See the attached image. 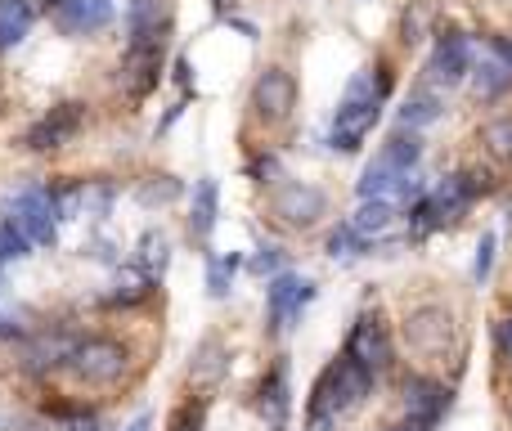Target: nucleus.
Instances as JSON below:
<instances>
[{
  "label": "nucleus",
  "mask_w": 512,
  "mask_h": 431,
  "mask_svg": "<svg viewBox=\"0 0 512 431\" xmlns=\"http://www.w3.org/2000/svg\"><path fill=\"white\" fill-rule=\"evenodd\" d=\"M387 99H391L387 63H373V68L355 72V77L346 81L342 99H337L333 126H328V149L333 153H360V144L369 140V131L378 126Z\"/></svg>",
  "instance_id": "1"
},
{
  "label": "nucleus",
  "mask_w": 512,
  "mask_h": 431,
  "mask_svg": "<svg viewBox=\"0 0 512 431\" xmlns=\"http://www.w3.org/2000/svg\"><path fill=\"white\" fill-rule=\"evenodd\" d=\"M369 391H373V373L364 369V364H355L351 355L342 351V360H333L324 373H319L310 405H315V409H328V414L342 418V414H351V409H360Z\"/></svg>",
  "instance_id": "2"
},
{
  "label": "nucleus",
  "mask_w": 512,
  "mask_h": 431,
  "mask_svg": "<svg viewBox=\"0 0 512 431\" xmlns=\"http://www.w3.org/2000/svg\"><path fill=\"white\" fill-rule=\"evenodd\" d=\"M68 364L86 387H113L126 373V364H131V351L122 342H113V337H81Z\"/></svg>",
  "instance_id": "3"
},
{
  "label": "nucleus",
  "mask_w": 512,
  "mask_h": 431,
  "mask_svg": "<svg viewBox=\"0 0 512 431\" xmlns=\"http://www.w3.org/2000/svg\"><path fill=\"white\" fill-rule=\"evenodd\" d=\"M486 176H477V171H454V176L436 180L432 189H427V207H432V220L436 229L441 225H454V220H463L472 212V203H477L481 194H486Z\"/></svg>",
  "instance_id": "4"
},
{
  "label": "nucleus",
  "mask_w": 512,
  "mask_h": 431,
  "mask_svg": "<svg viewBox=\"0 0 512 431\" xmlns=\"http://www.w3.org/2000/svg\"><path fill=\"white\" fill-rule=\"evenodd\" d=\"M9 220L32 238V247H50L54 229H59V207H54L50 185H32V189L9 198Z\"/></svg>",
  "instance_id": "5"
},
{
  "label": "nucleus",
  "mask_w": 512,
  "mask_h": 431,
  "mask_svg": "<svg viewBox=\"0 0 512 431\" xmlns=\"http://www.w3.org/2000/svg\"><path fill=\"white\" fill-rule=\"evenodd\" d=\"M310 301H315V283L297 279L292 270H279L265 283V319H270V333H283L288 324H297Z\"/></svg>",
  "instance_id": "6"
},
{
  "label": "nucleus",
  "mask_w": 512,
  "mask_h": 431,
  "mask_svg": "<svg viewBox=\"0 0 512 431\" xmlns=\"http://www.w3.org/2000/svg\"><path fill=\"white\" fill-rule=\"evenodd\" d=\"M270 207H274V216H279L283 225L310 229V225H319V220L328 216V194L319 185H310V180H283V185L274 189Z\"/></svg>",
  "instance_id": "7"
},
{
  "label": "nucleus",
  "mask_w": 512,
  "mask_h": 431,
  "mask_svg": "<svg viewBox=\"0 0 512 431\" xmlns=\"http://www.w3.org/2000/svg\"><path fill=\"white\" fill-rule=\"evenodd\" d=\"M292 108H297V77L283 68H261V77L252 86V113L261 122L279 126L292 117Z\"/></svg>",
  "instance_id": "8"
},
{
  "label": "nucleus",
  "mask_w": 512,
  "mask_h": 431,
  "mask_svg": "<svg viewBox=\"0 0 512 431\" xmlns=\"http://www.w3.org/2000/svg\"><path fill=\"white\" fill-rule=\"evenodd\" d=\"M346 355H351L355 364H364L373 378H387L396 355H391V337H387V328L378 324V315L355 319V328L346 333Z\"/></svg>",
  "instance_id": "9"
},
{
  "label": "nucleus",
  "mask_w": 512,
  "mask_h": 431,
  "mask_svg": "<svg viewBox=\"0 0 512 431\" xmlns=\"http://www.w3.org/2000/svg\"><path fill=\"white\" fill-rule=\"evenodd\" d=\"M472 72V45L463 32H441L432 45V54H427V81L432 86H459V81H468Z\"/></svg>",
  "instance_id": "10"
},
{
  "label": "nucleus",
  "mask_w": 512,
  "mask_h": 431,
  "mask_svg": "<svg viewBox=\"0 0 512 431\" xmlns=\"http://www.w3.org/2000/svg\"><path fill=\"white\" fill-rule=\"evenodd\" d=\"M405 337H409V346H414L418 355H445V346H450V337H454L450 310H441V306H418V310H409Z\"/></svg>",
  "instance_id": "11"
},
{
  "label": "nucleus",
  "mask_w": 512,
  "mask_h": 431,
  "mask_svg": "<svg viewBox=\"0 0 512 431\" xmlns=\"http://www.w3.org/2000/svg\"><path fill=\"white\" fill-rule=\"evenodd\" d=\"M81 122H86V108H81V104H54L50 113H45L41 122L27 131V149H32V153L63 149V144L81 131Z\"/></svg>",
  "instance_id": "12"
},
{
  "label": "nucleus",
  "mask_w": 512,
  "mask_h": 431,
  "mask_svg": "<svg viewBox=\"0 0 512 431\" xmlns=\"http://www.w3.org/2000/svg\"><path fill=\"white\" fill-rule=\"evenodd\" d=\"M113 18H117L113 0H54V27L68 36L104 32Z\"/></svg>",
  "instance_id": "13"
},
{
  "label": "nucleus",
  "mask_w": 512,
  "mask_h": 431,
  "mask_svg": "<svg viewBox=\"0 0 512 431\" xmlns=\"http://www.w3.org/2000/svg\"><path fill=\"white\" fill-rule=\"evenodd\" d=\"M162 45H167V36H153V41H131V50H126L122 81H126V90H131L135 99H144L153 86H158V77H162Z\"/></svg>",
  "instance_id": "14"
},
{
  "label": "nucleus",
  "mask_w": 512,
  "mask_h": 431,
  "mask_svg": "<svg viewBox=\"0 0 512 431\" xmlns=\"http://www.w3.org/2000/svg\"><path fill=\"white\" fill-rule=\"evenodd\" d=\"M77 342H81V337H72V333H41V337H32V342H27V351H23V369L32 373V378H45L50 369H59V364L72 360Z\"/></svg>",
  "instance_id": "15"
},
{
  "label": "nucleus",
  "mask_w": 512,
  "mask_h": 431,
  "mask_svg": "<svg viewBox=\"0 0 512 431\" xmlns=\"http://www.w3.org/2000/svg\"><path fill=\"white\" fill-rule=\"evenodd\" d=\"M450 409V391L432 378H409L405 382V418H418V423L436 427Z\"/></svg>",
  "instance_id": "16"
},
{
  "label": "nucleus",
  "mask_w": 512,
  "mask_h": 431,
  "mask_svg": "<svg viewBox=\"0 0 512 431\" xmlns=\"http://www.w3.org/2000/svg\"><path fill=\"white\" fill-rule=\"evenodd\" d=\"M468 77H472V95H477L481 104H495V99H504L512 90V68L504 59H495V54L481 59V63H472Z\"/></svg>",
  "instance_id": "17"
},
{
  "label": "nucleus",
  "mask_w": 512,
  "mask_h": 431,
  "mask_svg": "<svg viewBox=\"0 0 512 431\" xmlns=\"http://www.w3.org/2000/svg\"><path fill=\"white\" fill-rule=\"evenodd\" d=\"M396 117H400V126H409V131H423V126H432L445 117V99L436 95L432 86H418L405 95V104H400Z\"/></svg>",
  "instance_id": "18"
},
{
  "label": "nucleus",
  "mask_w": 512,
  "mask_h": 431,
  "mask_svg": "<svg viewBox=\"0 0 512 431\" xmlns=\"http://www.w3.org/2000/svg\"><path fill=\"white\" fill-rule=\"evenodd\" d=\"M126 32H131V41H153V36H167L171 23H167L162 0H131V5H126Z\"/></svg>",
  "instance_id": "19"
},
{
  "label": "nucleus",
  "mask_w": 512,
  "mask_h": 431,
  "mask_svg": "<svg viewBox=\"0 0 512 431\" xmlns=\"http://www.w3.org/2000/svg\"><path fill=\"white\" fill-rule=\"evenodd\" d=\"M32 18H36L32 0H0V54L14 50L32 32Z\"/></svg>",
  "instance_id": "20"
},
{
  "label": "nucleus",
  "mask_w": 512,
  "mask_h": 431,
  "mask_svg": "<svg viewBox=\"0 0 512 431\" xmlns=\"http://www.w3.org/2000/svg\"><path fill=\"white\" fill-rule=\"evenodd\" d=\"M400 176H409V171H396L378 153V158H373L369 167L360 171V180H355V194H360V198H391V194H396V185H400Z\"/></svg>",
  "instance_id": "21"
},
{
  "label": "nucleus",
  "mask_w": 512,
  "mask_h": 431,
  "mask_svg": "<svg viewBox=\"0 0 512 431\" xmlns=\"http://www.w3.org/2000/svg\"><path fill=\"white\" fill-rule=\"evenodd\" d=\"M216 207H221V189H216V180H198L194 203H189V229H194V238H207L216 229Z\"/></svg>",
  "instance_id": "22"
},
{
  "label": "nucleus",
  "mask_w": 512,
  "mask_h": 431,
  "mask_svg": "<svg viewBox=\"0 0 512 431\" xmlns=\"http://www.w3.org/2000/svg\"><path fill=\"white\" fill-rule=\"evenodd\" d=\"M382 158L391 162L396 171H418V162H423V135L409 131V126H400L396 135H391L387 144H382Z\"/></svg>",
  "instance_id": "23"
},
{
  "label": "nucleus",
  "mask_w": 512,
  "mask_h": 431,
  "mask_svg": "<svg viewBox=\"0 0 512 431\" xmlns=\"http://www.w3.org/2000/svg\"><path fill=\"white\" fill-rule=\"evenodd\" d=\"M391 220H396V203H391V198H360L351 225L360 229L364 238H378V234H387L391 229Z\"/></svg>",
  "instance_id": "24"
},
{
  "label": "nucleus",
  "mask_w": 512,
  "mask_h": 431,
  "mask_svg": "<svg viewBox=\"0 0 512 431\" xmlns=\"http://www.w3.org/2000/svg\"><path fill=\"white\" fill-rule=\"evenodd\" d=\"M324 252L333 256V261H355V256H364V252H369V238H364L360 229L351 225V216H346V220H337V225L328 229V243H324Z\"/></svg>",
  "instance_id": "25"
},
{
  "label": "nucleus",
  "mask_w": 512,
  "mask_h": 431,
  "mask_svg": "<svg viewBox=\"0 0 512 431\" xmlns=\"http://www.w3.org/2000/svg\"><path fill=\"white\" fill-rule=\"evenodd\" d=\"M261 414H270L274 427H283V418H288V364H274L270 378H265V387H261Z\"/></svg>",
  "instance_id": "26"
},
{
  "label": "nucleus",
  "mask_w": 512,
  "mask_h": 431,
  "mask_svg": "<svg viewBox=\"0 0 512 431\" xmlns=\"http://www.w3.org/2000/svg\"><path fill=\"white\" fill-rule=\"evenodd\" d=\"M481 144L490 149V158L512 162V113H499L481 126Z\"/></svg>",
  "instance_id": "27"
},
{
  "label": "nucleus",
  "mask_w": 512,
  "mask_h": 431,
  "mask_svg": "<svg viewBox=\"0 0 512 431\" xmlns=\"http://www.w3.org/2000/svg\"><path fill=\"white\" fill-rule=\"evenodd\" d=\"M239 265H243V256H234V252L230 256H207V292H212V297H230Z\"/></svg>",
  "instance_id": "28"
},
{
  "label": "nucleus",
  "mask_w": 512,
  "mask_h": 431,
  "mask_svg": "<svg viewBox=\"0 0 512 431\" xmlns=\"http://www.w3.org/2000/svg\"><path fill=\"white\" fill-rule=\"evenodd\" d=\"M167 261H171L167 234H162V229H149V234L140 238V270L144 274H162V270H167Z\"/></svg>",
  "instance_id": "29"
},
{
  "label": "nucleus",
  "mask_w": 512,
  "mask_h": 431,
  "mask_svg": "<svg viewBox=\"0 0 512 431\" xmlns=\"http://www.w3.org/2000/svg\"><path fill=\"white\" fill-rule=\"evenodd\" d=\"M180 194H185V189H180L176 176H153V180H144V185L135 189L140 207H167V203H176Z\"/></svg>",
  "instance_id": "30"
},
{
  "label": "nucleus",
  "mask_w": 512,
  "mask_h": 431,
  "mask_svg": "<svg viewBox=\"0 0 512 431\" xmlns=\"http://www.w3.org/2000/svg\"><path fill=\"white\" fill-rule=\"evenodd\" d=\"M32 252V238L23 234V229L14 225V220H0V265H9V261H23V256Z\"/></svg>",
  "instance_id": "31"
},
{
  "label": "nucleus",
  "mask_w": 512,
  "mask_h": 431,
  "mask_svg": "<svg viewBox=\"0 0 512 431\" xmlns=\"http://www.w3.org/2000/svg\"><path fill=\"white\" fill-rule=\"evenodd\" d=\"M221 373H225V351H221V342H203V346H198L194 378H198V382H212V378H221Z\"/></svg>",
  "instance_id": "32"
},
{
  "label": "nucleus",
  "mask_w": 512,
  "mask_h": 431,
  "mask_svg": "<svg viewBox=\"0 0 512 431\" xmlns=\"http://www.w3.org/2000/svg\"><path fill=\"white\" fill-rule=\"evenodd\" d=\"M495 252H499V234H481L477 256H472V279L477 283L490 279V270H495Z\"/></svg>",
  "instance_id": "33"
},
{
  "label": "nucleus",
  "mask_w": 512,
  "mask_h": 431,
  "mask_svg": "<svg viewBox=\"0 0 512 431\" xmlns=\"http://www.w3.org/2000/svg\"><path fill=\"white\" fill-rule=\"evenodd\" d=\"M248 270L256 274V279H274V274H279V270H283V247L265 243V247H261V252H256V256H252V261H248Z\"/></svg>",
  "instance_id": "34"
},
{
  "label": "nucleus",
  "mask_w": 512,
  "mask_h": 431,
  "mask_svg": "<svg viewBox=\"0 0 512 431\" xmlns=\"http://www.w3.org/2000/svg\"><path fill=\"white\" fill-rule=\"evenodd\" d=\"M248 176L261 180V185H274V180H283V167H279V158H274V153H261V158L248 167Z\"/></svg>",
  "instance_id": "35"
},
{
  "label": "nucleus",
  "mask_w": 512,
  "mask_h": 431,
  "mask_svg": "<svg viewBox=\"0 0 512 431\" xmlns=\"http://www.w3.org/2000/svg\"><path fill=\"white\" fill-rule=\"evenodd\" d=\"M306 431H337V414H328V409H315V405H310Z\"/></svg>",
  "instance_id": "36"
},
{
  "label": "nucleus",
  "mask_w": 512,
  "mask_h": 431,
  "mask_svg": "<svg viewBox=\"0 0 512 431\" xmlns=\"http://www.w3.org/2000/svg\"><path fill=\"white\" fill-rule=\"evenodd\" d=\"M68 431H104V423H99L95 414H72V423H68Z\"/></svg>",
  "instance_id": "37"
},
{
  "label": "nucleus",
  "mask_w": 512,
  "mask_h": 431,
  "mask_svg": "<svg viewBox=\"0 0 512 431\" xmlns=\"http://www.w3.org/2000/svg\"><path fill=\"white\" fill-rule=\"evenodd\" d=\"M490 54H495V59H504L512 68V41H508V36H495V41H490Z\"/></svg>",
  "instance_id": "38"
},
{
  "label": "nucleus",
  "mask_w": 512,
  "mask_h": 431,
  "mask_svg": "<svg viewBox=\"0 0 512 431\" xmlns=\"http://www.w3.org/2000/svg\"><path fill=\"white\" fill-rule=\"evenodd\" d=\"M495 337H499V346H504V355H508V360H512V319H499Z\"/></svg>",
  "instance_id": "39"
},
{
  "label": "nucleus",
  "mask_w": 512,
  "mask_h": 431,
  "mask_svg": "<svg viewBox=\"0 0 512 431\" xmlns=\"http://www.w3.org/2000/svg\"><path fill=\"white\" fill-rule=\"evenodd\" d=\"M0 337H23V324L14 315H5V310H0Z\"/></svg>",
  "instance_id": "40"
},
{
  "label": "nucleus",
  "mask_w": 512,
  "mask_h": 431,
  "mask_svg": "<svg viewBox=\"0 0 512 431\" xmlns=\"http://www.w3.org/2000/svg\"><path fill=\"white\" fill-rule=\"evenodd\" d=\"M176 81H180V86H194V77H189V59H176Z\"/></svg>",
  "instance_id": "41"
},
{
  "label": "nucleus",
  "mask_w": 512,
  "mask_h": 431,
  "mask_svg": "<svg viewBox=\"0 0 512 431\" xmlns=\"http://www.w3.org/2000/svg\"><path fill=\"white\" fill-rule=\"evenodd\" d=\"M149 427H153V418H149V414H140V418H135V423L126 427V431H149Z\"/></svg>",
  "instance_id": "42"
},
{
  "label": "nucleus",
  "mask_w": 512,
  "mask_h": 431,
  "mask_svg": "<svg viewBox=\"0 0 512 431\" xmlns=\"http://www.w3.org/2000/svg\"><path fill=\"white\" fill-rule=\"evenodd\" d=\"M0 288H5V265H0Z\"/></svg>",
  "instance_id": "43"
},
{
  "label": "nucleus",
  "mask_w": 512,
  "mask_h": 431,
  "mask_svg": "<svg viewBox=\"0 0 512 431\" xmlns=\"http://www.w3.org/2000/svg\"><path fill=\"white\" fill-rule=\"evenodd\" d=\"M32 5H54V0H32Z\"/></svg>",
  "instance_id": "44"
},
{
  "label": "nucleus",
  "mask_w": 512,
  "mask_h": 431,
  "mask_svg": "<svg viewBox=\"0 0 512 431\" xmlns=\"http://www.w3.org/2000/svg\"><path fill=\"white\" fill-rule=\"evenodd\" d=\"M216 5H225V0H216Z\"/></svg>",
  "instance_id": "45"
}]
</instances>
